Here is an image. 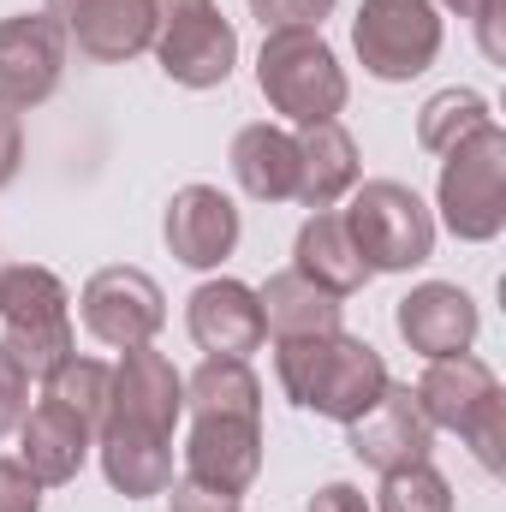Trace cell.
<instances>
[{"instance_id": "obj_9", "label": "cell", "mask_w": 506, "mask_h": 512, "mask_svg": "<svg viewBox=\"0 0 506 512\" xmlns=\"http://www.w3.org/2000/svg\"><path fill=\"white\" fill-rule=\"evenodd\" d=\"M66 78V30L48 12L0 18V114L42 108Z\"/></svg>"}, {"instance_id": "obj_10", "label": "cell", "mask_w": 506, "mask_h": 512, "mask_svg": "<svg viewBox=\"0 0 506 512\" xmlns=\"http://www.w3.org/2000/svg\"><path fill=\"white\" fill-rule=\"evenodd\" d=\"M78 310H84V328H90L102 346H114V352L149 346V340L161 334V322H167V298H161V286H155L143 268H126V262L90 274Z\"/></svg>"}, {"instance_id": "obj_19", "label": "cell", "mask_w": 506, "mask_h": 512, "mask_svg": "<svg viewBox=\"0 0 506 512\" xmlns=\"http://www.w3.org/2000/svg\"><path fill=\"white\" fill-rule=\"evenodd\" d=\"M96 453H102L108 483L126 501L167 495V483H173V435H155V429H137V423H102Z\"/></svg>"}, {"instance_id": "obj_17", "label": "cell", "mask_w": 506, "mask_h": 512, "mask_svg": "<svg viewBox=\"0 0 506 512\" xmlns=\"http://www.w3.org/2000/svg\"><path fill=\"white\" fill-rule=\"evenodd\" d=\"M262 471V417H197L185 441V477L245 495Z\"/></svg>"}, {"instance_id": "obj_31", "label": "cell", "mask_w": 506, "mask_h": 512, "mask_svg": "<svg viewBox=\"0 0 506 512\" xmlns=\"http://www.w3.org/2000/svg\"><path fill=\"white\" fill-rule=\"evenodd\" d=\"M0 512H42V483L24 471V459H0Z\"/></svg>"}, {"instance_id": "obj_13", "label": "cell", "mask_w": 506, "mask_h": 512, "mask_svg": "<svg viewBox=\"0 0 506 512\" xmlns=\"http://www.w3.org/2000/svg\"><path fill=\"white\" fill-rule=\"evenodd\" d=\"M393 328L399 340L417 352V358H453V352H471L483 316H477V298L453 280H423L399 298L393 310Z\"/></svg>"}, {"instance_id": "obj_24", "label": "cell", "mask_w": 506, "mask_h": 512, "mask_svg": "<svg viewBox=\"0 0 506 512\" xmlns=\"http://www.w3.org/2000/svg\"><path fill=\"white\" fill-rule=\"evenodd\" d=\"M191 417H262V382L245 358H203L185 382Z\"/></svg>"}, {"instance_id": "obj_5", "label": "cell", "mask_w": 506, "mask_h": 512, "mask_svg": "<svg viewBox=\"0 0 506 512\" xmlns=\"http://www.w3.org/2000/svg\"><path fill=\"white\" fill-rule=\"evenodd\" d=\"M435 203H441V221H447L453 239H465V245L501 239V227H506V131H501V120L441 155Z\"/></svg>"}, {"instance_id": "obj_3", "label": "cell", "mask_w": 506, "mask_h": 512, "mask_svg": "<svg viewBox=\"0 0 506 512\" xmlns=\"http://www.w3.org/2000/svg\"><path fill=\"white\" fill-rule=\"evenodd\" d=\"M423 417L435 429H453L465 435V447L477 453L483 471H501V441H506V393L501 376L471 358V352H453V358H429L423 382L411 387Z\"/></svg>"}, {"instance_id": "obj_27", "label": "cell", "mask_w": 506, "mask_h": 512, "mask_svg": "<svg viewBox=\"0 0 506 512\" xmlns=\"http://www.w3.org/2000/svg\"><path fill=\"white\" fill-rule=\"evenodd\" d=\"M376 512H453V489L429 459L405 465V471H381Z\"/></svg>"}, {"instance_id": "obj_2", "label": "cell", "mask_w": 506, "mask_h": 512, "mask_svg": "<svg viewBox=\"0 0 506 512\" xmlns=\"http://www.w3.org/2000/svg\"><path fill=\"white\" fill-rule=\"evenodd\" d=\"M256 90L292 126H322L352 96L346 66L334 60V48L322 42V30H268L262 54H256Z\"/></svg>"}, {"instance_id": "obj_4", "label": "cell", "mask_w": 506, "mask_h": 512, "mask_svg": "<svg viewBox=\"0 0 506 512\" xmlns=\"http://www.w3.org/2000/svg\"><path fill=\"white\" fill-rule=\"evenodd\" d=\"M0 328H6V358L24 370V376H48L72 358V298L60 286L54 268H36V262H18V268H0Z\"/></svg>"}, {"instance_id": "obj_30", "label": "cell", "mask_w": 506, "mask_h": 512, "mask_svg": "<svg viewBox=\"0 0 506 512\" xmlns=\"http://www.w3.org/2000/svg\"><path fill=\"white\" fill-rule=\"evenodd\" d=\"M24 411H30V376L6 358V346H0V435H12L18 423H24Z\"/></svg>"}, {"instance_id": "obj_35", "label": "cell", "mask_w": 506, "mask_h": 512, "mask_svg": "<svg viewBox=\"0 0 506 512\" xmlns=\"http://www.w3.org/2000/svg\"><path fill=\"white\" fill-rule=\"evenodd\" d=\"M441 6H447V12H459V18H471V12H477L483 0H441Z\"/></svg>"}, {"instance_id": "obj_29", "label": "cell", "mask_w": 506, "mask_h": 512, "mask_svg": "<svg viewBox=\"0 0 506 512\" xmlns=\"http://www.w3.org/2000/svg\"><path fill=\"white\" fill-rule=\"evenodd\" d=\"M167 501H173V512H245V495H227V489L197 483V477L167 483Z\"/></svg>"}, {"instance_id": "obj_32", "label": "cell", "mask_w": 506, "mask_h": 512, "mask_svg": "<svg viewBox=\"0 0 506 512\" xmlns=\"http://www.w3.org/2000/svg\"><path fill=\"white\" fill-rule=\"evenodd\" d=\"M477 42H483V54L495 60V66H506V42H501V18H506V0H483L477 12Z\"/></svg>"}, {"instance_id": "obj_21", "label": "cell", "mask_w": 506, "mask_h": 512, "mask_svg": "<svg viewBox=\"0 0 506 512\" xmlns=\"http://www.w3.org/2000/svg\"><path fill=\"white\" fill-rule=\"evenodd\" d=\"M292 268L304 274V280H316L322 292H334V298H352L364 280H370V268H364V256L352 245V233H346V221L334 215V209H316L304 227H298V245H292Z\"/></svg>"}, {"instance_id": "obj_22", "label": "cell", "mask_w": 506, "mask_h": 512, "mask_svg": "<svg viewBox=\"0 0 506 512\" xmlns=\"http://www.w3.org/2000/svg\"><path fill=\"white\" fill-rule=\"evenodd\" d=\"M233 179L256 203H292L298 197V137L280 126H245L233 137Z\"/></svg>"}, {"instance_id": "obj_1", "label": "cell", "mask_w": 506, "mask_h": 512, "mask_svg": "<svg viewBox=\"0 0 506 512\" xmlns=\"http://www.w3.org/2000/svg\"><path fill=\"white\" fill-rule=\"evenodd\" d=\"M274 376H280L286 399L298 411H316V417H334V423L364 417L381 399V387L393 382L376 346L358 340V334H346V328L310 334V340H280Z\"/></svg>"}, {"instance_id": "obj_23", "label": "cell", "mask_w": 506, "mask_h": 512, "mask_svg": "<svg viewBox=\"0 0 506 512\" xmlns=\"http://www.w3.org/2000/svg\"><path fill=\"white\" fill-rule=\"evenodd\" d=\"M262 304V328L274 340H310V334H334L340 328V298L322 292L316 280H304L298 268L268 274V286L256 292Z\"/></svg>"}, {"instance_id": "obj_18", "label": "cell", "mask_w": 506, "mask_h": 512, "mask_svg": "<svg viewBox=\"0 0 506 512\" xmlns=\"http://www.w3.org/2000/svg\"><path fill=\"white\" fill-rule=\"evenodd\" d=\"M90 447H96V429H90L84 417H72L66 405H54V399H42V405L24 411V423H18V459H24V471H30L42 489H48V483H72V477L84 471Z\"/></svg>"}, {"instance_id": "obj_25", "label": "cell", "mask_w": 506, "mask_h": 512, "mask_svg": "<svg viewBox=\"0 0 506 512\" xmlns=\"http://www.w3.org/2000/svg\"><path fill=\"white\" fill-rule=\"evenodd\" d=\"M483 126H495L489 96H477V90H441V96H429L423 114H417V143H423L429 155H447L453 143L477 137Z\"/></svg>"}, {"instance_id": "obj_14", "label": "cell", "mask_w": 506, "mask_h": 512, "mask_svg": "<svg viewBox=\"0 0 506 512\" xmlns=\"http://www.w3.org/2000/svg\"><path fill=\"white\" fill-rule=\"evenodd\" d=\"M161 233L185 268H221L239 251V203L221 185H185V191H173Z\"/></svg>"}, {"instance_id": "obj_28", "label": "cell", "mask_w": 506, "mask_h": 512, "mask_svg": "<svg viewBox=\"0 0 506 512\" xmlns=\"http://www.w3.org/2000/svg\"><path fill=\"white\" fill-rule=\"evenodd\" d=\"M328 12L334 0H251V18H262V30H322Z\"/></svg>"}, {"instance_id": "obj_20", "label": "cell", "mask_w": 506, "mask_h": 512, "mask_svg": "<svg viewBox=\"0 0 506 512\" xmlns=\"http://www.w3.org/2000/svg\"><path fill=\"white\" fill-rule=\"evenodd\" d=\"M358 179H364V161H358L352 131L340 120L304 126V137H298V203L304 209H334L340 197H352Z\"/></svg>"}, {"instance_id": "obj_26", "label": "cell", "mask_w": 506, "mask_h": 512, "mask_svg": "<svg viewBox=\"0 0 506 512\" xmlns=\"http://www.w3.org/2000/svg\"><path fill=\"white\" fill-rule=\"evenodd\" d=\"M42 399H54V405H66L72 417H84L90 429H102V417H108V399H114V370L102 364V358H66L60 370H48L42 376Z\"/></svg>"}, {"instance_id": "obj_6", "label": "cell", "mask_w": 506, "mask_h": 512, "mask_svg": "<svg viewBox=\"0 0 506 512\" xmlns=\"http://www.w3.org/2000/svg\"><path fill=\"white\" fill-rule=\"evenodd\" d=\"M340 221H346V233H352L370 274H405V268H423L435 256V215L399 179L352 185V209Z\"/></svg>"}, {"instance_id": "obj_16", "label": "cell", "mask_w": 506, "mask_h": 512, "mask_svg": "<svg viewBox=\"0 0 506 512\" xmlns=\"http://www.w3.org/2000/svg\"><path fill=\"white\" fill-rule=\"evenodd\" d=\"M179 411H185V376L155 346H131L114 370V399H108L102 423H137V429L173 435Z\"/></svg>"}, {"instance_id": "obj_34", "label": "cell", "mask_w": 506, "mask_h": 512, "mask_svg": "<svg viewBox=\"0 0 506 512\" xmlns=\"http://www.w3.org/2000/svg\"><path fill=\"white\" fill-rule=\"evenodd\" d=\"M18 161H24V131L12 114H0V191L18 179Z\"/></svg>"}, {"instance_id": "obj_7", "label": "cell", "mask_w": 506, "mask_h": 512, "mask_svg": "<svg viewBox=\"0 0 506 512\" xmlns=\"http://www.w3.org/2000/svg\"><path fill=\"white\" fill-rule=\"evenodd\" d=\"M155 6V60L179 90H215L239 66V30L215 0H149Z\"/></svg>"}, {"instance_id": "obj_15", "label": "cell", "mask_w": 506, "mask_h": 512, "mask_svg": "<svg viewBox=\"0 0 506 512\" xmlns=\"http://www.w3.org/2000/svg\"><path fill=\"white\" fill-rule=\"evenodd\" d=\"M185 328H191L197 352H209V358H251L268 340L262 304L245 280H203L185 298Z\"/></svg>"}, {"instance_id": "obj_12", "label": "cell", "mask_w": 506, "mask_h": 512, "mask_svg": "<svg viewBox=\"0 0 506 512\" xmlns=\"http://www.w3.org/2000/svg\"><path fill=\"white\" fill-rule=\"evenodd\" d=\"M48 18L78 42L84 60L126 66L155 42V6L149 0H48Z\"/></svg>"}, {"instance_id": "obj_11", "label": "cell", "mask_w": 506, "mask_h": 512, "mask_svg": "<svg viewBox=\"0 0 506 512\" xmlns=\"http://www.w3.org/2000/svg\"><path fill=\"white\" fill-rule=\"evenodd\" d=\"M346 447H352L370 471H405V465H423V459H429L435 423L423 417L411 382H387L376 405L346 423Z\"/></svg>"}, {"instance_id": "obj_33", "label": "cell", "mask_w": 506, "mask_h": 512, "mask_svg": "<svg viewBox=\"0 0 506 512\" xmlns=\"http://www.w3.org/2000/svg\"><path fill=\"white\" fill-rule=\"evenodd\" d=\"M304 512H370V501H364V489H352V483H322Z\"/></svg>"}, {"instance_id": "obj_8", "label": "cell", "mask_w": 506, "mask_h": 512, "mask_svg": "<svg viewBox=\"0 0 506 512\" xmlns=\"http://www.w3.org/2000/svg\"><path fill=\"white\" fill-rule=\"evenodd\" d=\"M352 48L370 78L411 84L441 54V12L435 0H364L352 18Z\"/></svg>"}]
</instances>
